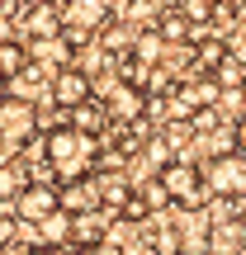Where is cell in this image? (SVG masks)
<instances>
[{"mask_svg":"<svg viewBox=\"0 0 246 255\" xmlns=\"http://www.w3.org/2000/svg\"><path fill=\"white\" fill-rule=\"evenodd\" d=\"M43 170L52 184H71V180H85L95 175V161H100V137L81 132L76 123H57V128H43Z\"/></svg>","mask_w":246,"mask_h":255,"instance_id":"1","label":"cell"},{"mask_svg":"<svg viewBox=\"0 0 246 255\" xmlns=\"http://www.w3.org/2000/svg\"><path fill=\"white\" fill-rule=\"evenodd\" d=\"M166 199L175 203L180 213H204L209 203V189H204V175H199V161H185V156H171V161L156 170Z\"/></svg>","mask_w":246,"mask_h":255,"instance_id":"2","label":"cell"},{"mask_svg":"<svg viewBox=\"0 0 246 255\" xmlns=\"http://www.w3.org/2000/svg\"><path fill=\"white\" fill-rule=\"evenodd\" d=\"M57 14H62V38L81 47L114 19V0H57Z\"/></svg>","mask_w":246,"mask_h":255,"instance_id":"3","label":"cell"},{"mask_svg":"<svg viewBox=\"0 0 246 255\" xmlns=\"http://www.w3.org/2000/svg\"><path fill=\"white\" fill-rule=\"evenodd\" d=\"M33 137H38V104L14 100V95H0V151L19 156Z\"/></svg>","mask_w":246,"mask_h":255,"instance_id":"4","label":"cell"},{"mask_svg":"<svg viewBox=\"0 0 246 255\" xmlns=\"http://www.w3.org/2000/svg\"><path fill=\"white\" fill-rule=\"evenodd\" d=\"M209 199H242L246 194V151H218L199 165Z\"/></svg>","mask_w":246,"mask_h":255,"instance_id":"5","label":"cell"},{"mask_svg":"<svg viewBox=\"0 0 246 255\" xmlns=\"http://www.w3.org/2000/svg\"><path fill=\"white\" fill-rule=\"evenodd\" d=\"M52 208H62V189L52 180H24V189L9 199V213L19 218V227H33L38 218H47Z\"/></svg>","mask_w":246,"mask_h":255,"instance_id":"6","label":"cell"},{"mask_svg":"<svg viewBox=\"0 0 246 255\" xmlns=\"http://www.w3.org/2000/svg\"><path fill=\"white\" fill-rule=\"evenodd\" d=\"M90 95H95V81H90L76 62L57 66V71L47 76V104H57V109H66V114H71L76 104H85Z\"/></svg>","mask_w":246,"mask_h":255,"instance_id":"7","label":"cell"},{"mask_svg":"<svg viewBox=\"0 0 246 255\" xmlns=\"http://www.w3.org/2000/svg\"><path fill=\"white\" fill-rule=\"evenodd\" d=\"M24 52H28V62H33V66H43L47 76H52L57 66L76 62V47L66 43L62 33H52V38H24Z\"/></svg>","mask_w":246,"mask_h":255,"instance_id":"8","label":"cell"},{"mask_svg":"<svg viewBox=\"0 0 246 255\" xmlns=\"http://www.w3.org/2000/svg\"><path fill=\"white\" fill-rule=\"evenodd\" d=\"M0 95H14V100H28V104H43L47 100V71L43 66H19L14 76H5V85H0Z\"/></svg>","mask_w":246,"mask_h":255,"instance_id":"9","label":"cell"},{"mask_svg":"<svg viewBox=\"0 0 246 255\" xmlns=\"http://www.w3.org/2000/svg\"><path fill=\"white\" fill-rule=\"evenodd\" d=\"M62 33V14H57L52 0H38V5H24V24H19V38H52Z\"/></svg>","mask_w":246,"mask_h":255,"instance_id":"10","label":"cell"},{"mask_svg":"<svg viewBox=\"0 0 246 255\" xmlns=\"http://www.w3.org/2000/svg\"><path fill=\"white\" fill-rule=\"evenodd\" d=\"M33 246H66V241H71V213L66 208H52L47 213V218H38L33 222Z\"/></svg>","mask_w":246,"mask_h":255,"instance_id":"11","label":"cell"},{"mask_svg":"<svg viewBox=\"0 0 246 255\" xmlns=\"http://www.w3.org/2000/svg\"><path fill=\"white\" fill-rule=\"evenodd\" d=\"M147 246H152L147 255H185V232L156 222V227H147Z\"/></svg>","mask_w":246,"mask_h":255,"instance_id":"12","label":"cell"},{"mask_svg":"<svg viewBox=\"0 0 246 255\" xmlns=\"http://www.w3.org/2000/svg\"><path fill=\"white\" fill-rule=\"evenodd\" d=\"M24 180H28L24 161H0V208H9V199L24 189Z\"/></svg>","mask_w":246,"mask_h":255,"instance_id":"13","label":"cell"},{"mask_svg":"<svg viewBox=\"0 0 246 255\" xmlns=\"http://www.w3.org/2000/svg\"><path fill=\"white\" fill-rule=\"evenodd\" d=\"M19 66H28V52H24V38L5 33V38H0V76H14Z\"/></svg>","mask_w":246,"mask_h":255,"instance_id":"14","label":"cell"},{"mask_svg":"<svg viewBox=\"0 0 246 255\" xmlns=\"http://www.w3.org/2000/svg\"><path fill=\"white\" fill-rule=\"evenodd\" d=\"M209 76H213V81L223 85V90H228V85H242V76H246V66H242V62H237V57H232V52H223V62L213 66Z\"/></svg>","mask_w":246,"mask_h":255,"instance_id":"15","label":"cell"},{"mask_svg":"<svg viewBox=\"0 0 246 255\" xmlns=\"http://www.w3.org/2000/svg\"><path fill=\"white\" fill-rule=\"evenodd\" d=\"M232 137H237V151H246V114L232 119Z\"/></svg>","mask_w":246,"mask_h":255,"instance_id":"16","label":"cell"},{"mask_svg":"<svg viewBox=\"0 0 246 255\" xmlns=\"http://www.w3.org/2000/svg\"><path fill=\"white\" fill-rule=\"evenodd\" d=\"M24 255H81V251H62V246H28Z\"/></svg>","mask_w":246,"mask_h":255,"instance_id":"17","label":"cell"},{"mask_svg":"<svg viewBox=\"0 0 246 255\" xmlns=\"http://www.w3.org/2000/svg\"><path fill=\"white\" fill-rule=\"evenodd\" d=\"M19 9V0H0V14H14Z\"/></svg>","mask_w":246,"mask_h":255,"instance_id":"18","label":"cell"},{"mask_svg":"<svg viewBox=\"0 0 246 255\" xmlns=\"http://www.w3.org/2000/svg\"><path fill=\"white\" fill-rule=\"evenodd\" d=\"M19 5H38V0H19Z\"/></svg>","mask_w":246,"mask_h":255,"instance_id":"19","label":"cell"},{"mask_svg":"<svg viewBox=\"0 0 246 255\" xmlns=\"http://www.w3.org/2000/svg\"><path fill=\"white\" fill-rule=\"evenodd\" d=\"M0 85H5V76H0Z\"/></svg>","mask_w":246,"mask_h":255,"instance_id":"20","label":"cell"}]
</instances>
